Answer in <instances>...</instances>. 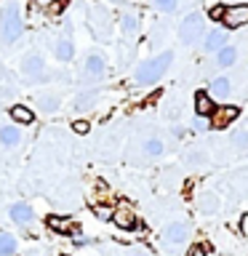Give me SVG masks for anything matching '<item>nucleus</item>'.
Here are the masks:
<instances>
[{"instance_id":"20e7f679","label":"nucleus","mask_w":248,"mask_h":256,"mask_svg":"<svg viewBox=\"0 0 248 256\" xmlns=\"http://www.w3.org/2000/svg\"><path fill=\"white\" fill-rule=\"evenodd\" d=\"M222 22L227 24V27H243V24H248V6H230V8H224V16H222Z\"/></svg>"},{"instance_id":"ddd939ff","label":"nucleus","mask_w":248,"mask_h":256,"mask_svg":"<svg viewBox=\"0 0 248 256\" xmlns=\"http://www.w3.org/2000/svg\"><path fill=\"white\" fill-rule=\"evenodd\" d=\"M0 142H3L6 147H16V144L22 142V131L14 126H0Z\"/></svg>"},{"instance_id":"412c9836","label":"nucleus","mask_w":248,"mask_h":256,"mask_svg":"<svg viewBox=\"0 0 248 256\" xmlns=\"http://www.w3.org/2000/svg\"><path fill=\"white\" fill-rule=\"evenodd\" d=\"M48 227L56 232H64V230H70V222L62 219V216H48Z\"/></svg>"},{"instance_id":"39448f33","label":"nucleus","mask_w":248,"mask_h":256,"mask_svg":"<svg viewBox=\"0 0 248 256\" xmlns=\"http://www.w3.org/2000/svg\"><path fill=\"white\" fill-rule=\"evenodd\" d=\"M240 115V107H214L211 112V128H227L232 120Z\"/></svg>"},{"instance_id":"473e14b6","label":"nucleus","mask_w":248,"mask_h":256,"mask_svg":"<svg viewBox=\"0 0 248 256\" xmlns=\"http://www.w3.org/2000/svg\"><path fill=\"white\" fill-rule=\"evenodd\" d=\"M43 3H48V0H43Z\"/></svg>"},{"instance_id":"a878e982","label":"nucleus","mask_w":248,"mask_h":256,"mask_svg":"<svg viewBox=\"0 0 248 256\" xmlns=\"http://www.w3.org/2000/svg\"><path fill=\"white\" fill-rule=\"evenodd\" d=\"M224 8H227V6H211V11H208V16H211L214 22H222V16H224Z\"/></svg>"},{"instance_id":"6ab92c4d","label":"nucleus","mask_w":248,"mask_h":256,"mask_svg":"<svg viewBox=\"0 0 248 256\" xmlns=\"http://www.w3.org/2000/svg\"><path fill=\"white\" fill-rule=\"evenodd\" d=\"M38 104L43 107L46 112H54L56 107H59V96H54V94H46V96H40Z\"/></svg>"},{"instance_id":"393cba45","label":"nucleus","mask_w":248,"mask_h":256,"mask_svg":"<svg viewBox=\"0 0 248 256\" xmlns=\"http://www.w3.org/2000/svg\"><path fill=\"white\" fill-rule=\"evenodd\" d=\"M216 206H219V200H216V198H211V195H208V198H203V211H206V214L216 211Z\"/></svg>"},{"instance_id":"f8f14e48","label":"nucleus","mask_w":248,"mask_h":256,"mask_svg":"<svg viewBox=\"0 0 248 256\" xmlns=\"http://www.w3.org/2000/svg\"><path fill=\"white\" fill-rule=\"evenodd\" d=\"M195 112H198V118H206V115H211V112H214V99L206 91H200L195 96Z\"/></svg>"},{"instance_id":"dca6fc26","label":"nucleus","mask_w":248,"mask_h":256,"mask_svg":"<svg viewBox=\"0 0 248 256\" xmlns=\"http://www.w3.org/2000/svg\"><path fill=\"white\" fill-rule=\"evenodd\" d=\"M56 56H59L62 62H70L72 59V43L67 38H59L56 40Z\"/></svg>"},{"instance_id":"aec40b11","label":"nucleus","mask_w":248,"mask_h":256,"mask_svg":"<svg viewBox=\"0 0 248 256\" xmlns=\"http://www.w3.org/2000/svg\"><path fill=\"white\" fill-rule=\"evenodd\" d=\"M144 152H147L150 158H158L160 152H163V142L160 139H147L144 142Z\"/></svg>"},{"instance_id":"7ed1b4c3","label":"nucleus","mask_w":248,"mask_h":256,"mask_svg":"<svg viewBox=\"0 0 248 256\" xmlns=\"http://www.w3.org/2000/svg\"><path fill=\"white\" fill-rule=\"evenodd\" d=\"M203 16L200 14H190L187 19L182 22V27H179V38H182V43H187V46H192V43H198L200 38H203Z\"/></svg>"},{"instance_id":"b1692460","label":"nucleus","mask_w":248,"mask_h":256,"mask_svg":"<svg viewBox=\"0 0 248 256\" xmlns=\"http://www.w3.org/2000/svg\"><path fill=\"white\" fill-rule=\"evenodd\" d=\"M123 32L126 35H131V32H136V16H123Z\"/></svg>"},{"instance_id":"bb28decb","label":"nucleus","mask_w":248,"mask_h":256,"mask_svg":"<svg viewBox=\"0 0 248 256\" xmlns=\"http://www.w3.org/2000/svg\"><path fill=\"white\" fill-rule=\"evenodd\" d=\"M160 11H176V0H155Z\"/></svg>"},{"instance_id":"7c9ffc66","label":"nucleus","mask_w":248,"mask_h":256,"mask_svg":"<svg viewBox=\"0 0 248 256\" xmlns=\"http://www.w3.org/2000/svg\"><path fill=\"white\" fill-rule=\"evenodd\" d=\"M187 256H206V251H203V248H198V246H195V248H192V251H190Z\"/></svg>"},{"instance_id":"f03ea898","label":"nucleus","mask_w":248,"mask_h":256,"mask_svg":"<svg viewBox=\"0 0 248 256\" xmlns=\"http://www.w3.org/2000/svg\"><path fill=\"white\" fill-rule=\"evenodd\" d=\"M22 35V14H19V6L16 3H8L0 14V38L6 43H14L16 38Z\"/></svg>"},{"instance_id":"a211bd4d","label":"nucleus","mask_w":248,"mask_h":256,"mask_svg":"<svg viewBox=\"0 0 248 256\" xmlns=\"http://www.w3.org/2000/svg\"><path fill=\"white\" fill-rule=\"evenodd\" d=\"M16 251V240L6 232H0V256H11Z\"/></svg>"},{"instance_id":"4be33fe9","label":"nucleus","mask_w":248,"mask_h":256,"mask_svg":"<svg viewBox=\"0 0 248 256\" xmlns=\"http://www.w3.org/2000/svg\"><path fill=\"white\" fill-rule=\"evenodd\" d=\"M94 102H96V94H83V96H78L75 107H78V110H86V107H91Z\"/></svg>"},{"instance_id":"c85d7f7f","label":"nucleus","mask_w":248,"mask_h":256,"mask_svg":"<svg viewBox=\"0 0 248 256\" xmlns=\"http://www.w3.org/2000/svg\"><path fill=\"white\" fill-rule=\"evenodd\" d=\"M96 216H99V219H112V208L99 206V208H96Z\"/></svg>"},{"instance_id":"6e6552de","label":"nucleus","mask_w":248,"mask_h":256,"mask_svg":"<svg viewBox=\"0 0 248 256\" xmlns=\"http://www.w3.org/2000/svg\"><path fill=\"white\" fill-rule=\"evenodd\" d=\"M224 43H227V30H211L203 38V51L214 54V51H219V48H224Z\"/></svg>"},{"instance_id":"0eeeda50","label":"nucleus","mask_w":248,"mask_h":256,"mask_svg":"<svg viewBox=\"0 0 248 256\" xmlns=\"http://www.w3.org/2000/svg\"><path fill=\"white\" fill-rule=\"evenodd\" d=\"M163 240H166V243H171V246L184 243V240H187V224H184V222L168 224L166 232H163Z\"/></svg>"},{"instance_id":"cd10ccee","label":"nucleus","mask_w":248,"mask_h":256,"mask_svg":"<svg viewBox=\"0 0 248 256\" xmlns=\"http://www.w3.org/2000/svg\"><path fill=\"white\" fill-rule=\"evenodd\" d=\"M88 128H91V126H88L86 120H78V123L72 126V131H75V134H88Z\"/></svg>"},{"instance_id":"5701e85b","label":"nucleus","mask_w":248,"mask_h":256,"mask_svg":"<svg viewBox=\"0 0 248 256\" xmlns=\"http://www.w3.org/2000/svg\"><path fill=\"white\" fill-rule=\"evenodd\" d=\"M232 144H235L238 150H246L248 147V131H238L235 139H232Z\"/></svg>"},{"instance_id":"9b49d317","label":"nucleus","mask_w":248,"mask_h":256,"mask_svg":"<svg viewBox=\"0 0 248 256\" xmlns=\"http://www.w3.org/2000/svg\"><path fill=\"white\" fill-rule=\"evenodd\" d=\"M11 219H14L16 224H30L32 219H35V214H32L30 206L16 203V206H11Z\"/></svg>"},{"instance_id":"4468645a","label":"nucleus","mask_w":248,"mask_h":256,"mask_svg":"<svg viewBox=\"0 0 248 256\" xmlns=\"http://www.w3.org/2000/svg\"><path fill=\"white\" fill-rule=\"evenodd\" d=\"M235 59H238V51L232 46H224L216 51V64L219 67H230V64H235Z\"/></svg>"},{"instance_id":"423d86ee","label":"nucleus","mask_w":248,"mask_h":256,"mask_svg":"<svg viewBox=\"0 0 248 256\" xmlns=\"http://www.w3.org/2000/svg\"><path fill=\"white\" fill-rule=\"evenodd\" d=\"M22 75H27L30 80H38L43 75V56L40 54H27L22 59Z\"/></svg>"},{"instance_id":"1a4fd4ad","label":"nucleus","mask_w":248,"mask_h":256,"mask_svg":"<svg viewBox=\"0 0 248 256\" xmlns=\"http://www.w3.org/2000/svg\"><path fill=\"white\" fill-rule=\"evenodd\" d=\"M112 222H115L120 230H131L134 224H136V214L128 206H120L118 211H112Z\"/></svg>"},{"instance_id":"f257e3e1","label":"nucleus","mask_w":248,"mask_h":256,"mask_svg":"<svg viewBox=\"0 0 248 256\" xmlns=\"http://www.w3.org/2000/svg\"><path fill=\"white\" fill-rule=\"evenodd\" d=\"M171 62H174V54H171V51L160 54V56H155V59L142 62L139 70H136V83H139V86H152V83H158V80L168 72Z\"/></svg>"},{"instance_id":"f3484780","label":"nucleus","mask_w":248,"mask_h":256,"mask_svg":"<svg viewBox=\"0 0 248 256\" xmlns=\"http://www.w3.org/2000/svg\"><path fill=\"white\" fill-rule=\"evenodd\" d=\"M11 118L16 120V123H32V110H27V107H22V104H16V107H11Z\"/></svg>"},{"instance_id":"2eb2a0df","label":"nucleus","mask_w":248,"mask_h":256,"mask_svg":"<svg viewBox=\"0 0 248 256\" xmlns=\"http://www.w3.org/2000/svg\"><path fill=\"white\" fill-rule=\"evenodd\" d=\"M230 91H232V88H230V80H227V78H216L214 83H211V94H208V96H216V99H227Z\"/></svg>"},{"instance_id":"c756f323","label":"nucleus","mask_w":248,"mask_h":256,"mask_svg":"<svg viewBox=\"0 0 248 256\" xmlns=\"http://www.w3.org/2000/svg\"><path fill=\"white\" fill-rule=\"evenodd\" d=\"M240 230H243V235L248 238V214L243 216V222H240Z\"/></svg>"},{"instance_id":"9d476101","label":"nucleus","mask_w":248,"mask_h":256,"mask_svg":"<svg viewBox=\"0 0 248 256\" xmlns=\"http://www.w3.org/2000/svg\"><path fill=\"white\" fill-rule=\"evenodd\" d=\"M104 70H107V64H104V59H102L99 54H91V56L86 59V67H83V72H86L88 78L99 80V78L104 75Z\"/></svg>"},{"instance_id":"2f4dec72","label":"nucleus","mask_w":248,"mask_h":256,"mask_svg":"<svg viewBox=\"0 0 248 256\" xmlns=\"http://www.w3.org/2000/svg\"><path fill=\"white\" fill-rule=\"evenodd\" d=\"M208 126H211V123H206V118H200V120H198V128H200V131H206Z\"/></svg>"}]
</instances>
